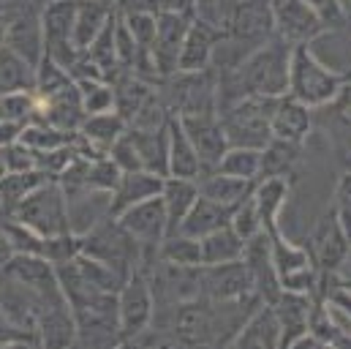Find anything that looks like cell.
Instances as JSON below:
<instances>
[{
    "label": "cell",
    "instance_id": "obj_15",
    "mask_svg": "<svg viewBox=\"0 0 351 349\" xmlns=\"http://www.w3.org/2000/svg\"><path fill=\"white\" fill-rule=\"evenodd\" d=\"M177 117V115H175ZM196 156H199V164H202V172H213L221 161V156L226 153L229 142H226V131L221 126V117L218 112H210V115H185L180 117Z\"/></svg>",
    "mask_w": 351,
    "mask_h": 349
},
{
    "label": "cell",
    "instance_id": "obj_30",
    "mask_svg": "<svg viewBox=\"0 0 351 349\" xmlns=\"http://www.w3.org/2000/svg\"><path fill=\"white\" fill-rule=\"evenodd\" d=\"M128 134L139 150L142 167L167 177L169 172V167H167V126H161V128H131L128 126Z\"/></svg>",
    "mask_w": 351,
    "mask_h": 349
},
{
    "label": "cell",
    "instance_id": "obj_4",
    "mask_svg": "<svg viewBox=\"0 0 351 349\" xmlns=\"http://www.w3.org/2000/svg\"><path fill=\"white\" fill-rule=\"evenodd\" d=\"M272 106H275V98L243 95L234 104L218 109L221 126L226 131V142L229 145H240V148L262 150L264 145L272 139V131H269Z\"/></svg>",
    "mask_w": 351,
    "mask_h": 349
},
{
    "label": "cell",
    "instance_id": "obj_5",
    "mask_svg": "<svg viewBox=\"0 0 351 349\" xmlns=\"http://www.w3.org/2000/svg\"><path fill=\"white\" fill-rule=\"evenodd\" d=\"M158 93L167 109L185 117V115H210L218 112V90H215V69L204 71H175L172 77L161 80Z\"/></svg>",
    "mask_w": 351,
    "mask_h": 349
},
{
    "label": "cell",
    "instance_id": "obj_3",
    "mask_svg": "<svg viewBox=\"0 0 351 349\" xmlns=\"http://www.w3.org/2000/svg\"><path fill=\"white\" fill-rule=\"evenodd\" d=\"M11 218L33 229L38 238H58L71 232L69 227V199L58 180H44L36 185L14 210Z\"/></svg>",
    "mask_w": 351,
    "mask_h": 349
},
{
    "label": "cell",
    "instance_id": "obj_35",
    "mask_svg": "<svg viewBox=\"0 0 351 349\" xmlns=\"http://www.w3.org/2000/svg\"><path fill=\"white\" fill-rule=\"evenodd\" d=\"M158 260L180 264V267H199L202 264V246L199 238H188L182 232H172L158 246Z\"/></svg>",
    "mask_w": 351,
    "mask_h": 349
},
{
    "label": "cell",
    "instance_id": "obj_6",
    "mask_svg": "<svg viewBox=\"0 0 351 349\" xmlns=\"http://www.w3.org/2000/svg\"><path fill=\"white\" fill-rule=\"evenodd\" d=\"M156 317V295L150 286L147 270L136 267L117 289V322L123 344H131L142 330L153 325Z\"/></svg>",
    "mask_w": 351,
    "mask_h": 349
},
{
    "label": "cell",
    "instance_id": "obj_9",
    "mask_svg": "<svg viewBox=\"0 0 351 349\" xmlns=\"http://www.w3.org/2000/svg\"><path fill=\"white\" fill-rule=\"evenodd\" d=\"M269 3H272V27H275V36L280 41H286L289 47L313 44L316 38H322L324 33H330L324 27V22L316 16V11L305 0H269Z\"/></svg>",
    "mask_w": 351,
    "mask_h": 349
},
{
    "label": "cell",
    "instance_id": "obj_1",
    "mask_svg": "<svg viewBox=\"0 0 351 349\" xmlns=\"http://www.w3.org/2000/svg\"><path fill=\"white\" fill-rule=\"evenodd\" d=\"M351 71L330 69L316 52L313 44L291 47V63H289V95L302 101L311 109H324L346 90Z\"/></svg>",
    "mask_w": 351,
    "mask_h": 349
},
{
    "label": "cell",
    "instance_id": "obj_25",
    "mask_svg": "<svg viewBox=\"0 0 351 349\" xmlns=\"http://www.w3.org/2000/svg\"><path fill=\"white\" fill-rule=\"evenodd\" d=\"M167 167L169 172L167 174H175V177H191L196 180L202 174V164H199V156L180 123V117H169L167 123Z\"/></svg>",
    "mask_w": 351,
    "mask_h": 349
},
{
    "label": "cell",
    "instance_id": "obj_32",
    "mask_svg": "<svg viewBox=\"0 0 351 349\" xmlns=\"http://www.w3.org/2000/svg\"><path fill=\"white\" fill-rule=\"evenodd\" d=\"M199 246H202V264L243 260V251H245V240L232 229V224L199 238Z\"/></svg>",
    "mask_w": 351,
    "mask_h": 349
},
{
    "label": "cell",
    "instance_id": "obj_42",
    "mask_svg": "<svg viewBox=\"0 0 351 349\" xmlns=\"http://www.w3.org/2000/svg\"><path fill=\"white\" fill-rule=\"evenodd\" d=\"M305 3L316 11V16L324 22L327 30H341V27H346L349 14H346L343 0H305Z\"/></svg>",
    "mask_w": 351,
    "mask_h": 349
},
{
    "label": "cell",
    "instance_id": "obj_7",
    "mask_svg": "<svg viewBox=\"0 0 351 349\" xmlns=\"http://www.w3.org/2000/svg\"><path fill=\"white\" fill-rule=\"evenodd\" d=\"M123 229L142 246V267H150L153 262L158 260V246L161 240L169 235V227H167V210H164V202H161V194L158 196H150L145 202H136L131 207H125L123 213L114 216Z\"/></svg>",
    "mask_w": 351,
    "mask_h": 349
},
{
    "label": "cell",
    "instance_id": "obj_24",
    "mask_svg": "<svg viewBox=\"0 0 351 349\" xmlns=\"http://www.w3.org/2000/svg\"><path fill=\"white\" fill-rule=\"evenodd\" d=\"M196 185H199V194L234 210L240 202H245L251 194H254V185L256 180H243V177H234V174H226V172H202L196 177Z\"/></svg>",
    "mask_w": 351,
    "mask_h": 349
},
{
    "label": "cell",
    "instance_id": "obj_49",
    "mask_svg": "<svg viewBox=\"0 0 351 349\" xmlns=\"http://www.w3.org/2000/svg\"><path fill=\"white\" fill-rule=\"evenodd\" d=\"M5 174V164H3V156H0V177Z\"/></svg>",
    "mask_w": 351,
    "mask_h": 349
},
{
    "label": "cell",
    "instance_id": "obj_46",
    "mask_svg": "<svg viewBox=\"0 0 351 349\" xmlns=\"http://www.w3.org/2000/svg\"><path fill=\"white\" fill-rule=\"evenodd\" d=\"M196 0H158V11H169V14H193Z\"/></svg>",
    "mask_w": 351,
    "mask_h": 349
},
{
    "label": "cell",
    "instance_id": "obj_20",
    "mask_svg": "<svg viewBox=\"0 0 351 349\" xmlns=\"http://www.w3.org/2000/svg\"><path fill=\"white\" fill-rule=\"evenodd\" d=\"M243 262L248 264V270L254 275L256 295L262 297L264 303H272L278 297V292H280V284H278V273H275V264H272V251H269V235H267V229L245 240Z\"/></svg>",
    "mask_w": 351,
    "mask_h": 349
},
{
    "label": "cell",
    "instance_id": "obj_39",
    "mask_svg": "<svg viewBox=\"0 0 351 349\" xmlns=\"http://www.w3.org/2000/svg\"><path fill=\"white\" fill-rule=\"evenodd\" d=\"M229 224H232V229H234L243 240H248V238L264 232L262 216H259V210H256V205H254V196H248L245 202H240V205L232 210Z\"/></svg>",
    "mask_w": 351,
    "mask_h": 349
},
{
    "label": "cell",
    "instance_id": "obj_52",
    "mask_svg": "<svg viewBox=\"0 0 351 349\" xmlns=\"http://www.w3.org/2000/svg\"><path fill=\"white\" fill-rule=\"evenodd\" d=\"M349 98H351V80H349Z\"/></svg>",
    "mask_w": 351,
    "mask_h": 349
},
{
    "label": "cell",
    "instance_id": "obj_41",
    "mask_svg": "<svg viewBox=\"0 0 351 349\" xmlns=\"http://www.w3.org/2000/svg\"><path fill=\"white\" fill-rule=\"evenodd\" d=\"M106 156L120 167V172L145 170V167H142V159H139V150H136V145H134V139H131L128 128H125V131H123V137L109 148V153H106Z\"/></svg>",
    "mask_w": 351,
    "mask_h": 349
},
{
    "label": "cell",
    "instance_id": "obj_22",
    "mask_svg": "<svg viewBox=\"0 0 351 349\" xmlns=\"http://www.w3.org/2000/svg\"><path fill=\"white\" fill-rule=\"evenodd\" d=\"M229 347L237 349H278L280 347V325L269 303H259L251 317L243 322Z\"/></svg>",
    "mask_w": 351,
    "mask_h": 349
},
{
    "label": "cell",
    "instance_id": "obj_51",
    "mask_svg": "<svg viewBox=\"0 0 351 349\" xmlns=\"http://www.w3.org/2000/svg\"><path fill=\"white\" fill-rule=\"evenodd\" d=\"M346 170H351V148H349V156H346Z\"/></svg>",
    "mask_w": 351,
    "mask_h": 349
},
{
    "label": "cell",
    "instance_id": "obj_26",
    "mask_svg": "<svg viewBox=\"0 0 351 349\" xmlns=\"http://www.w3.org/2000/svg\"><path fill=\"white\" fill-rule=\"evenodd\" d=\"M289 191H291V183L289 177H259L256 185H254V205L262 216L264 229H275L280 227V213L289 202Z\"/></svg>",
    "mask_w": 351,
    "mask_h": 349
},
{
    "label": "cell",
    "instance_id": "obj_8",
    "mask_svg": "<svg viewBox=\"0 0 351 349\" xmlns=\"http://www.w3.org/2000/svg\"><path fill=\"white\" fill-rule=\"evenodd\" d=\"M74 8H77V0H47L41 8L44 58L55 60L66 71L82 55V49H77L74 44Z\"/></svg>",
    "mask_w": 351,
    "mask_h": 349
},
{
    "label": "cell",
    "instance_id": "obj_44",
    "mask_svg": "<svg viewBox=\"0 0 351 349\" xmlns=\"http://www.w3.org/2000/svg\"><path fill=\"white\" fill-rule=\"evenodd\" d=\"M324 300L341 314V319L351 325V286H343V284H335L327 295H324Z\"/></svg>",
    "mask_w": 351,
    "mask_h": 349
},
{
    "label": "cell",
    "instance_id": "obj_17",
    "mask_svg": "<svg viewBox=\"0 0 351 349\" xmlns=\"http://www.w3.org/2000/svg\"><path fill=\"white\" fill-rule=\"evenodd\" d=\"M77 322L66 295L44 297L38 308V347H74Z\"/></svg>",
    "mask_w": 351,
    "mask_h": 349
},
{
    "label": "cell",
    "instance_id": "obj_19",
    "mask_svg": "<svg viewBox=\"0 0 351 349\" xmlns=\"http://www.w3.org/2000/svg\"><path fill=\"white\" fill-rule=\"evenodd\" d=\"M223 36L210 27L207 22L202 19H191L188 25V33L182 38V47H180V55H177V71H204V69H213V55H215V47Z\"/></svg>",
    "mask_w": 351,
    "mask_h": 349
},
{
    "label": "cell",
    "instance_id": "obj_21",
    "mask_svg": "<svg viewBox=\"0 0 351 349\" xmlns=\"http://www.w3.org/2000/svg\"><path fill=\"white\" fill-rule=\"evenodd\" d=\"M269 306H272L278 325H280V347H291L302 333H308V314L313 306V295L280 289Z\"/></svg>",
    "mask_w": 351,
    "mask_h": 349
},
{
    "label": "cell",
    "instance_id": "obj_45",
    "mask_svg": "<svg viewBox=\"0 0 351 349\" xmlns=\"http://www.w3.org/2000/svg\"><path fill=\"white\" fill-rule=\"evenodd\" d=\"M22 126H25V123L0 120V148H5V145H11V142H16V139H19V134H22Z\"/></svg>",
    "mask_w": 351,
    "mask_h": 349
},
{
    "label": "cell",
    "instance_id": "obj_28",
    "mask_svg": "<svg viewBox=\"0 0 351 349\" xmlns=\"http://www.w3.org/2000/svg\"><path fill=\"white\" fill-rule=\"evenodd\" d=\"M112 0H77L74 8V44L77 49H88V44L104 30V25L114 16Z\"/></svg>",
    "mask_w": 351,
    "mask_h": 349
},
{
    "label": "cell",
    "instance_id": "obj_47",
    "mask_svg": "<svg viewBox=\"0 0 351 349\" xmlns=\"http://www.w3.org/2000/svg\"><path fill=\"white\" fill-rule=\"evenodd\" d=\"M338 281H341L343 286H351V246H349L346 260H343V264H341V270H338Z\"/></svg>",
    "mask_w": 351,
    "mask_h": 349
},
{
    "label": "cell",
    "instance_id": "obj_40",
    "mask_svg": "<svg viewBox=\"0 0 351 349\" xmlns=\"http://www.w3.org/2000/svg\"><path fill=\"white\" fill-rule=\"evenodd\" d=\"M0 156H3V164H5V172H30V170H38V153L33 148H27L25 142H11L5 148H0Z\"/></svg>",
    "mask_w": 351,
    "mask_h": 349
},
{
    "label": "cell",
    "instance_id": "obj_29",
    "mask_svg": "<svg viewBox=\"0 0 351 349\" xmlns=\"http://www.w3.org/2000/svg\"><path fill=\"white\" fill-rule=\"evenodd\" d=\"M196 196H199L196 180H191V177H175V174H167V177H164L161 202H164V210H167L169 235L177 232L180 221L185 218V213L191 210V205L196 202Z\"/></svg>",
    "mask_w": 351,
    "mask_h": 349
},
{
    "label": "cell",
    "instance_id": "obj_50",
    "mask_svg": "<svg viewBox=\"0 0 351 349\" xmlns=\"http://www.w3.org/2000/svg\"><path fill=\"white\" fill-rule=\"evenodd\" d=\"M343 5H346V14L351 16V0H343Z\"/></svg>",
    "mask_w": 351,
    "mask_h": 349
},
{
    "label": "cell",
    "instance_id": "obj_11",
    "mask_svg": "<svg viewBox=\"0 0 351 349\" xmlns=\"http://www.w3.org/2000/svg\"><path fill=\"white\" fill-rule=\"evenodd\" d=\"M349 246H351L349 232L338 221L335 210L327 207L319 216V221H316V227L311 232V243H308V251H311V257L316 262L319 273L322 275H338L341 264H343L346 254H349Z\"/></svg>",
    "mask_w": 351,
    "mask_h": 349
},
{
    "label": "cell",
    "instance_id": "obj_2",
    "mask_svg": "<svg viewBox=\"0 0 351 349\" xmlns=\"http://www.w3.org/2000/svg\"><path fill=\"white\" fill-rule=\"evenodd\" d=\"M77 240L82 254L104 262L123 278H128L136 267H142V246L123 229V224L114 216H104L82 235H77Z\"/></svg>",
    "mask_w": 351,
    "mask_h": 349
},
{
    "label": "cell",
    "instance_id": "obj_48",
    "mask_svg": "<svg viewBox=\"0 0 351 349\" xmlns=\"http://www.w3.org/2000/svg\"><path fill=\"white\" fill-rule=\"evenodd\" d=\"M5 44V14L0 11V47Z\"/></svg>",
    "mask_w": 351,
    "mask_h": 349
},
{
    "label": "cell",
    "instance_id": "obj_34",
    "mask_svg": "<svg viewBox=\"0 0 351 349\" xmlns=\"http://www.w3.org/2000/svg\"><path fill=\"white\" fill-rule=\"evenodd\" d=\"M44 180H49L41 170L30 172H5L0 177V216H11V210Z\"/></svg>",
    "mask_w": 351,
    "mask_h": 349
},
{
    "label": "cell",
    "instance_id": "obj_12",
    "mask_svg": "<svg viewBox=\"0 0 351 349\" xmlns=\"http://www.w3.org/2000/svg\"><path fill=\"white\" fill-rule=\"evenodd\" d=\"M193 14H169V11H158V22H156V38L150 47V63L153 71L161 80L172 77L177 71V55L182 47V38L188 33Z\"/></svg>",
    "mask_w": 351,
    "mask_h": 349
},
{
    "label": "cell",
    "instance_id": "obj_10",
    "mask_svg": "<svg viewBox=\"0 0 351 349\" xmlns=\"http://www.w3.org/2000/svg\"><path fill=\"white\" fill-rule=\"evenodd\" d=\"M47 0L25 3L19 8L5 11V47L16 55L38 66L44 60V30H41V8Z\"/></svg>",
    "mask_w": 351,
    "mask_h": 349
},
{
    "label": "cell",
    "instance_id": "obj_14",
    "mask_svg": "<svg viewBox=\"0 0 351 349\" xmlns=\"http://www.w3.org/2000/svg\"><path fill=\"white\" fill-rule=\"evenodd\" d=\"M248 295H256V289H254V275L243 260L202 264V297L237 300Z\"/></svg>",
    "mask_w": 351,
    "mask_h": 349
},
{
    "label": "cell",
    "instance_id": "obj_13",
    "mask_svg": "<svg viewBox=\"0 0 351 349\" xmlns=\"http://www.w3.org/2000/svg\"><path fill=\"white\" fill-rule=\"evenodd\" d=\"M0 270L11 281L30 289L38 300L63 295L60 281H58V267L49 260H44L41 254H11L5 262H0Z\"/></svg>",
    "mask_w": 351,
    "mask_h": 349
},
{
    "label": "cell",
    "instance_id": "obj_43",
    "mask_svg": "<svg viewBox=\"0 0 351 349\" xmlns=\"http://www.w3.org/2000/svg\"><path fill=\"white\" fill-rule=\"evenodd\" d=\"M332 210L338 216V221L343 224V229L351 238V170L338 177L335 183V196H332Z\"/></svg>",
    "mask_w": 351,
    "mask_h": 349
},
{
    "label": "cell",
    "instance_id": "obj_31",
    "mask_svg": "<svg viewBox=\"0 0 351 349\" xmlns=\"http://www.w3.org/2000/svg\"><path fill=\"white\" fill-rule=\"evenodd\" d=\"M300 159H302V145L300 142H286V139L272 137L262 148L259 177H291Z\"/></svg>",
    "mask_w": 351,
    "mask_h": 349
},
{
    "label": "cell",
    "instance_id": "obj_33",
    "mask_svg": "<svg viewBox=\"0 0 351 349\" xmlns=\"http://www.w3.org/2000/svg\"><path fill=\"white\" fill-rule=\"evenodd\" d=\"M36 69L30 60L16 55L11 47H0V95L3 93H19V90H36Z\"/></svg>",
    "mask_w": 351,
    "mask_h": 349
},
{
    "label": "cell",
    "instance_id": "obj_38",
    "mask_svg": "<svg viewBox=\"0 0 351 349\" xmlns=\"http://www.w3.org/2000/svg\"><path fill=\"white\" fill-rule=\"evenodd\" d=\"M36 115V93L19 90V93H3L0 95V120L27 123Z\"/></svg>",
    "mask_w": 351,
    "mask_h": 349
},
{
    "label": "cell",
    "instance_id": "obj_18",
    "mask_svg": "<svg viewBox=\"0 0 351 349\" xmlns=\"http://www.w3.org/2000/svg\"><path fill=\"white\" fill-rule=\"evenodd\" d=\"M269 131L278 139L305 145L308 134L313 131V109L305 106L302 101L291 98L289 93L278 95L275 106H272V115H269Z\"/></svg>",
    "mask_w": 351,
    "mask_h": 349
},
{
    "label": "cell",
    "instance_id": "obj_37",
    "mask_svg": "<svg viewBox=\"0 0 351 349\" xmlns=\"http://www.w3.org/2000/svg\"><path fill=\"white\" fill-rule=\"evenodd\" d=\"M80 104L85 109V115H95V112H109L114 109V87L109 80L95 77V80H80Z\"/></svg>",
    "mask_w": 351,
    "mask_h": 349
},
{
    "label": "cell",
    "instance_id": "obj_27",
    "mask_svg": "<svg viewBox=\"0 0 351 349\" xmlns=\"http://www.w3.org/2000/svg\"><path fill=\"white\" fill-rule=\"evenodd\" d=\"M229 218H232V210L229 207H223V205H218V202H213V199H207V196L199 194L196 202L191 205V210L185 213V218L180 221L177 232H182L188 238H204V235L226 227Z\"/></svg>",
    "mask_w": 351,
    "mask_h": 349
},
{
    "label": "cell",
    "instance_id": "obj_23",
    "mask_svg": "<svg viewBox=\"0 0 351 349\" xmlns=\"http://www.w3.org/2000/svg\"><path fill=\"white\" fill-rule=\"evenodd\" d=\"M161 185H164V177L150 170H131V172H123L114 191L109 194V213L117 216L123 213L125 207L136 205V202H145L150 196H158L161 194Z\"/></svg>",
    "mask_w": 351,
    "mask_h": 349
},
{
    "label": "cell",
    "instance_id": "obj_36",
    "mask_svg": "<svg viewBox=\"0 0 351 349\" xmlns=\"http://www.w3.org/2000/svg\"><path fill=\"white\" fill-rule=\"evenodd\" d=\"M259 167H262V150L229 145L215 170L234 174V177H243V180H259Z\"/></svg>",
    "mask_w": 351,
    "mask_h": 349
},
{
    "label": "cell",
    "instance_id": "obj_16",
    "mask_svg": "<svg viewBox=\"0 0 351 349\" xmlns=\"http://www.w3.org/2000/svg\"><path fill=\"white\" fill-rule=\"evenodd\" d=\"M128 128V123L114 112H95V115H85L77 134H74V145L82 156L95 159V156H106L109 148L123 137V131Z\"/></svg>",
    "mask_w": 351,
    "mask_h": 349
}]
</instances>
